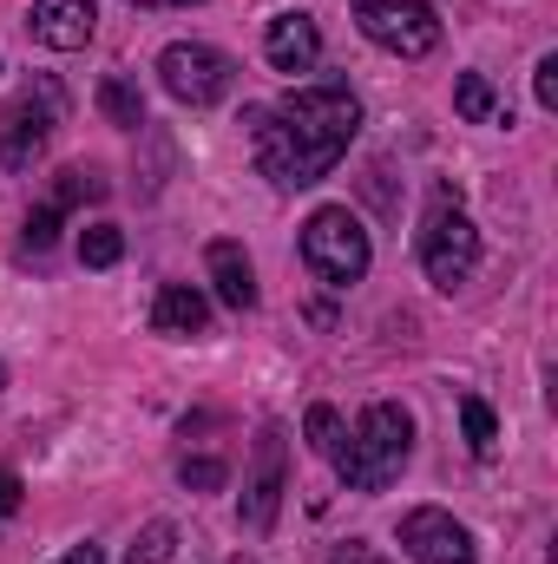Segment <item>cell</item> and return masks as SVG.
Returning a JSON list of instances; mask_svg holds the SVG:
<instances>
[{"label": "cell", "instance_id": "1", "mask_svg": "<svg viewBox=\"0 0 558 564\" xmlns=\"http://www.w3.org/2000/svg\"><path fill=\"white\" fill-rule=\"evenodd\" d=\"M250 126H257V171L277 191H309L355 144L362 99L348 86H302V93H289L277 106H257Z\"/></svg>", "mask_w": 558, "mask_h": 564}, {"label": "cell", "instance_id": "2", "mask_svg": "<svg viewBox=\"0 0 558 564\" xmlns=\"http://www.w3.org/2000/svg\"><path fill=\"white\" fill-rule=\"evenodd\" d=\"M408 453H415V421H408V408L375 401V408L355 421L348 446L335 453V473H342L348 492H388V486L401 479Z\"/></svg>", "mask_w": 558, "mask_h": 564}, {"label": "cell", "instance_id": "3", "mask_svg": "<svg viewBox=\"0 0 558 564\" xmlns=\"http://www.w3.org/2000/svg\"><path fill=\"white\" fill-rule=\"evenodd\" d=\"M368 230L355 224V210L348 204H322L309 224H302V263H309V276L329 282V289H348V282L368 276Z\"/></svg>", "mask_w": 558, "mask_h": 564}, {"label": "cell", "instance_id": "4", "mask_svg": "<svg viewBox=\"0 0 558 564\" xmlns=\"http://www.w3.org/2000/svg\"><path fill=\"white\" fill-rule=\"evenodd\" d=\"M66 119V93L53 79H26L7 106H0V171H33V158Z\"/></svg>", "mask_w": 558, "mask_h": 564}, {"label": "cell", "instance_id": "5", "mask_svg": "<svg viewBox=\"0 0 558 564\" xmlns=\"http://www.w3.org/2000/svg\"><path fill=\"white\" fill-rule=\"evenodd\" d=\"M420 263H427V276L440 282V289H460V282L473 276V263H480V230L453 204V191H440L433 210H427V224H420Z\"/></svg>", "mask_w": 558, "mask_h": 564}, {"label": "cell", "instance_id": "6", "mask_svg": "<svg viewBox=\"0 0 558 564\" xmlns=\"http://www.w3.org/2000/svg\"><path fill=\"white\" fill-rule=\"evenodd\" d=\"M158 79H164V93H171L178 106H217V99L230 93L237 66H230V53H217V46H204V40H171V46L158 53Z\"/></svg>", "mask_w": 558, "mask_h": 564}, {"label": "cell", "instance_id": "7", "mask_svg": "<svg viewBox=\"0 0 558 564\" xmlns=\"http://www.w3.org/2000/svg\"><path fill=\"white\" fill-rule=\"evenodd\" d=\"M362 33L382 46V53H401V59H427L440 46V20L427 0H348Z\"/></svg>", "mask_w": 558, "mask_h": 564}, {"label": "cell", "instance_id": "8", "mask_svg": "<svg viewBox=\"0 0 558 564\" xmlns=\"http://www.w3.org/2000/svg\"><path fill=\"white\" fill-rule=\"evenodd\" d=\"M282 492H289V440H282V426H264L257 433V453H250V473H244V506H237L250 532H270L277 525Z\"/></svg>", "mask_w": 558, "mask_h": 564}, {"label": "cell", "instance_id": "9", "mask_svg": "<svg viewBox=\"0 0 558 564\" xmlns=\"http://www.w3.org/2000/svg\"><path fill=\"white\" fill-rule=\"evenodd\" d=\"M401 545H408L415 564H480L473 532H466L453 512H440V506H415V512L401 519Z\"/></svg>", "mask_w": 558, "mask_h": 564}, {"label": "cell", "instance_id": "10", "mask_svg": "<svg viewBox=\"0 0 558 564\" xmlns=\"http://www.w3.org/2000/svg\"><path fill=\"white\" fill-rule=\"evenodd\" d=\"M93 26H99L93 0H33V13H26V33L53 53H79L93 40Z\"/></svg>", "mask_w": 558, "mask_h": 564}, {"label": "cell", "instance_id": "11", "mask_svg": "<svg viewBox=\"0 0 558 564\" xmlns=\"http://www.w3.org/2000/svg\"><path fill=\"white\" fill-rule=\"evenodd\" d=\"M264 53H270L277 73H309V66L322 59V33H315V20L296 7V13H277V20L264 26Z\"/></svg>", "mask_w": 558, "mask_h": 564}, {"label": "cell", "instance_id": "12", "mask_svg": "<svg viewBox=\"0 0 558 564\" xmlns=\"http://www.w3.org/2000/svg\"><path fill=\"white\" fill-rule=\"evenodd\" d=\"M204 263H211V282H217V302L224 308H257V270H250V257H244V243H230V237H217L211 250H204Z\"/></svg>", "mask_w": 558, "mask_h": 564}, {"label": "cell", "instance_id": "13", "mask_svg": "<svg viewBox=\"0 0 558 564\" xmlns=\"http://www.w3.org/2000/svg\"><path fill=\"white\" fill-rule=\"evenodd\" d=\"M151 328L171 335V341L204 335V328H211V302H204V289H191V282H164V289H158V308H151Z\"/></svg>", "mask_w": 558, "mask_h": 564}, {"label": "cell", "instance_id": "14", "mask_svg": "<svg viewBox=\"0 0 558 564\" xmlns=\"http://www.w3.org/2000/svg\"><path fill=\"white\" fill-rule=\"evenodd\" d=\"M453 112H460L466 126H513V106L493 93L486 73H460V86H453Z\"/></svg>", "mask_w": 558, "mask_h": 564}, {"label": "cell", "instance_id": "15", "mask_svg": "<svg viewBox=\"0 0 558 564\" xmlns=\"http://www.w3.org/2000/svg\"><path fill=\"white\" fill-rule=\"evenodd\" d=\"M93 197H106V177H99L93 164H66V171L53 177V197H46V204H53V210L66 217L73 204H93Z\"/></svg>", "mask_w": 558, "mask_h": 564}, {"label": "cell", "instance_id": "16", "mask_svg": "<svg viewBox=\"0 0 558 564\" xmlns=\"http://www.w3.org/2000/svg\"><path fill=\"white\" fill-rule=\"evenodd\" d=\"M460 433H466L473 459H493V453H500V421H493V408H486L480 394H466V401H460Z\"/></svg>", "mask_w": 558, "mask_h": 564}, {"label": "cell", "instance_id": "17", "mask_svg": "<svg viewBox=\"0 0 558 564\" xmlns=\"http://www.w3.org/2000/svg\"><path fill=\"white\" fill-rule=\"evenodd\" d=\"M99 112H106L112 126L139 132V126H144V99H139V86H126V79H106V86H99Z\"/></svg>", "mask_w": 558, "mask_h": 564}, {"label": "cell", "instance_id": "18", "mask_svg": "<svg viewBox=\"0 0 558 564\" xmlns=\"http://www.w3.org/2000/svg\"><path fill=\"white\" fill-rule=\"evenodd\" d=\"M171 552H178V525H171V519H151L139 539H132L126 564H171Z\"/></svg>", "mask_w": 558, "mask_h": 564}, {"label": "cell", "instance_id": "19", "mask_svg": "<svg viewBox=\"0 0 558 564\" xmlns=\"http://www.w3.org/2000/svg\"><path fill=\"white\" fill-rule=\"evenodd\" d=\"M126 257V237H119V224H93L86 237H79V263L86 270H112Z\"/></svg>", "mask_w": 558, "mask_h": 564}, {"label": "cell", "instance_id": "20", "mask_svg": "<svg viewBox=\"0 0 558 564\" xmlns=\"http://www.w3.org/2000/svg\"><path fill=\"white\" fill-rule=\"evenodd\" d=\"M302 426H309V446L335 466V453H342V421H335V408H309V421Z\"/></svg>", "mask_w": 558, "mask_h": 564}, {"label": "cell", "instance_id": "21", "mask_svg": "<svg viewBox=\"0 0 558 564\" xmlns=\"http://www.w3.org/2000/svg\"><path fill=\"white\" fill-rule=\"evenodd\" d=\"M53 237H60V210L40 204V210L26 217V250H53Z\"/></svg>", "mask_w": 558, "mask_h": 564}, {"label": "cell", "instance_id": "22", "mask_svg": "<svg viewBox=\"0 0 558 564\" xmlns=\"http://www.w3.org/2000/svg\"><path fill=\"white\" fill-rule=\"evenodd\" d=\"M178 479H184V486H197V492H217V486H224V459H184V466H178Z\"/></svg>", "mask_w": 558, "mask_h": 564}, {"label": "cell", "instance_id": "23", "mask_svg": "<svg viewBox=\"0 0 558 564\" xmlns=\"http://www.w3.org/2000/svg\"><path fill=\"white\" fill-rule=\"evenodd\" d=\"M533 93H539V106H546V112H558V53H546V59H539Z\"/></svg>", "mask_w": 558, "mask_h": 564}, {"label": "cell", "instance_id": "24", "mask_svg": "<svg viewBox=\"0 0 558 564\" xmlns=\"http://www.w3.org/2000/svg\"><path fill=\"white\" fill-rule=\"evenodd\" d=\"M13 506H20V479H13V473H0V525L13 519Z\"/></svg>", "mask_w": 558, "mask_h": 564}, {"label": "cell", "instance_id": "25", "mask_svg": "<svg viewBox=\"0 0 558 564\" xmlns=\"http://www.w3.org/2000/svg\"><path fill=\"white\" fill-rule=\"evenodd\" d=\"M329 564H388V558H382V552H368V545H342Z\"/></svg>", "mask_w": 558, "mask_h": 564}, {"label": "cell", "instance_id": "26", "mask_svg": "<svg viewBox=\"0 0 558 564\" xmlns=\"http://www.w3.org/2000/svg\"><path fill=\"white\" fill-rule=\"evenodd\" d=\"M53 564H106V552H99V545H73L66 558H53Z\"/></svg>", "mask_w": 558, "mask_h": 564}, {"label": "cell", "instance_id": "27", "mask_svg": "<svg viewBox=\"0 0 558 564\" xmlns=\"http://www.w3.org/2000/svg\"><path fill=\"white\" fill-rule=\"evenodd\" d=\"M132 7H197V0H132Z\"/></svg>", "mask_w": 558, "mask_h": 564}, {"label": "cell", "instance_id": "28", "mask_svg": "<svg viewBox=\"0 0 558 564\" xmlns=\"http://www.w3.org/2000/svg\"><path fill=\"white\" fill-rule=\"evenodd\" d=\"M0 388H7V361H0Z\"/></svg>", "mask_w": 558, "mask_h": 564}, {"label": "cell", "instance_id": "29", "mask_svg": "<svg viewBox=\"0 0 558 564\" xmlns=\"http://www.w3.org/2000/svg\"><path fill=\"white\" fill-rule=\"evenodd\" d=\"M237 564H244V558H237Z\"/></svg>", "mask_w": 558, "mask_h": 564}]
</instances>
